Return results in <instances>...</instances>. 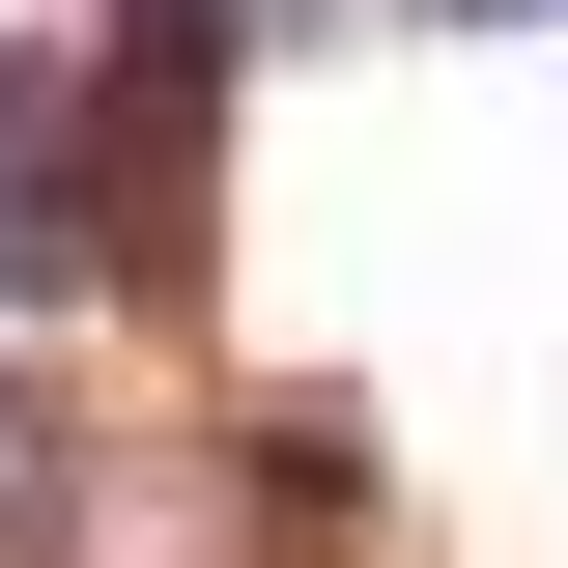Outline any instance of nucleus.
<instances>
[{
  "instance_id": "f03ea898",
  "label": "nucleus",
  "mask_w": 568,
  "mask_h": 568,
  "mask_svg": "<svg viewBox=\"0 0 568 568\" xmlns=\"http://www.w3.org/2000/svg\"><path fill=\"white\" fill-rule=\"evenodd\" d=\"M29 511H58V426H29V398H0V540H29Z\"/></svg>"
},
{
  "instance_id": "7ed1b4c3",
  "label": "nucleus",
  "mask_w": 568,
  "mask_h": 568,
  "mask_svg": "<svg viewBox=\"0 0 568 568\" xmlns=\"http://www.w3.org/2000/svg\"><path fill=\"white\" fill-rule=\"evenodd\" d=\"M426 29H568V0H426Z\"/></svg>"
},
{
  "instance_id": "f257e3e1",
  "label": "nucleus",
  "mask_w": 568,
  "mask_h": 568,
  "mask_svg": "<svg viewBox=\"0 0 568 568\" xmlns=\"http://www.w3.org/2000/svg\"><path fill=\"white\" fill-rule=\"evenodd\" d=\"M29 284H114V114H85L58 29H0V313Z\"/></svg>"
}]
</instances>
